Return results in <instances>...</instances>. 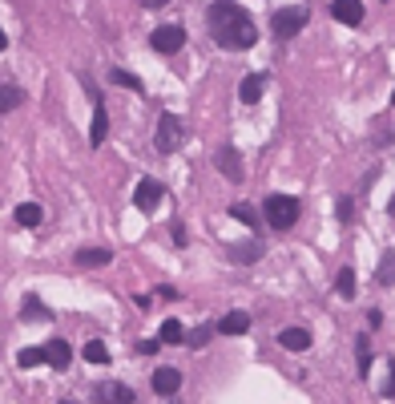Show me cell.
Instances as JSON below:
<instances>
[{"label": "cell", "instance_id": "6da1fadb", "mask_svg": "<svg viewBox=\"0 0 395 404\" xmlns=\"http://www.w3.org/2000/svg\"><path fill=\"white\" fill-rule=\"evenodd\" d=\"M206 25H210V37L222 45V49H250L254 41H259V25H254V16L234 4V0H214L210 13H206Z\"/></svg>", "mask_w": 395, "mask_h": 404}, {"label": "cell", "instance_id": "7a4b0ae2", "mask_svg": "<svg viewBox=\"0 0 395 404\" xmlns=\"http://www.w3.org/2000/svg\"><path fill=\"white\" fill-rule=\"evenodd\" d=\"M262 218H266L274 230H291L298 223V198H291V194H271V198L262 202Z\"/></svg>", "mask_w": 395, "mask_h": 404}, {"label": "cell", "instance_id": "3957f363", "mask_svg": "<svg viewBox=\"0 0 395 404\" xmlns=\"http://www.w3.org/2000/svg\"><path fill=\"white\" fill-rule=\"evenodd\" d=\"M185 138V126L178 122L173 114H161L158 117V129H153V146H158V154H173L178 146H182Z\"/></svg>", "mask_w": 395, "mask_h": 404}, {"label": "cell", "instance_id": "277c9868", "mask_svg": "<svg viewBox=\"0 0 395 404\" xmlns=\"http://www.w3.org/2000/svg\"><path fill=\"white\" fill-rule=\"evenodd\" d=\"M307 9L303 4H295V9H278V13L271 16V28H274V37H295V33H303V25H307Z\"/></svg>", "mask_w": 395, "mask_h": 404}, {"label": "cell", "instance_id": "5b68a950", "mask_svg": "<svg viewBox=\"0 0 395 404\" xmlns=\"http://www.w3.org/2000/svg\"><path fill=\"white\" fill-rule=\"evenodd\" d=\"M149 45H153L158 53H178L185 45V28L182 25H161V28H153Z\"/></svg>", "mask_w": 395, "mask_h": 404}, {"label": "cell", "instance_id": "8992f818", "mask_svg": "<svg viewBox=\"0 0 395 404\" xmlns=\"http://www.w3.org/2000/svg\"><path fill=\"white\" fill-rule=\"evenodd\" d=\"M93 400L97 404H134V388L121 384V380H105V384L93 392Z\"/></svg>", "mask_w": 395, "mask_h": 404}, {"label": "cell", "instance_id": "52a82bcc", "mask_svg": "<svg viewBox=\"0 0 395 404\" xmlns=\"http://www.w3.org/2000/svg\"><path fill=\"white\" fill-rule=\"evenodd\" d=\"M158 202H161V182H158V178H141V182H137V190H134V206L149 215Z\"/></svg>", "mask_w": 395, "mask_h": 404}, {"label": "cell", "instance_id": "ba28073f", "mask_svg": "<svg viewBox=\"0 0 395 404\" xmlns=\"http://www.w3.org/2000/svg\"><path fill=\"white\" fill-rule=\"evenodd\" d=\"M331 16L339 25H363V0H331Z\"/></svg>", "mask_w": 395, "mask_h": 404}, {"label": "cell", "instance_id": "9c48e42d", "mask_svg": "<svg viewBox=\"0 0 395 404\" xmlns=\"http://www.w3.org/2000/svg\"><path fill=\"white\" fill-rule=\"evenodd\" d=\"M214 166H218L230 182H242V158H238L234 146H222V150L214 154Z\"/></svg>", "mask_w": 395, "mask_h": 404}, {"label": "cell", "instance_id": "30bf717a", "mask_svg": "<svg viewBox=\"0 0 395 404\" xmlns=\"http://www.w3.org/2000/svg\"><path fill=\"white\" fill-rule=\"evenodd\" d=\"M45 364H53L57 372H65V368L73 364V348H69L65 340H49L45 344Z\"/></svg>", "mask_w": 395, "mask_h": 404}, {"label": "cell", "instance_id": "8fae6325", "mask_svg": "<svg viewBox=\"0 0 395 404\" xmlns=\"http://www.w3.org/2000/svg\"><path fill=\"white\" fill-rule=\"evenodd\" d=\"M178 388H182V372L178 368H158L153 372V392L158 396H173Z\"/></svg>", "mask_w": 395, "mask_h": 404}, {"label": "cell", "instance_id": "7c38bea8", "mask_svg": "<svg viewBox=\"0 0 395 404\" xmlns=\"http://www.w3.org/2000/svg\"><path fill=\"white\" fill-rule=\"evenodd\" d=\"M278 348H286V352H307L310 348V331L307 328H283L278 331Z\"/></svg>", "mask_w": 395, "mask_h": 404}, {"label": "cell", "instance_id": "4fadbf2b", "mask_svg": "<svg viewBox=\"0 0 395 404\" xmlns=\"http://www.w3.org/2000/svg\"><path fill=\"white\" fill-rule=\"evenodd\" d=\"M218 331H222V336H247V331H250V316H247V312H230V316H222Z\"/></svg>", "mask_w": 395, "mask_h": 404}, {"label": "cell", "instance_id": "5bb4252c", "mask_svg": "<svg viewBox=\"0 0 395 404\" xmlns=\"http://www.w3.org/2000/svg\"><path fill=\"white\" fill-rule=\"evenodd\" d=\"M262 89H266V73H250L247 81H242V89H238V97L247 101V105H254V101L262 97Z\"/></svg>", "mask_w": 395, "mask_h": 404}, {"label": "cell", "instance_id": "9a60e30c", "mask_svg": "<svg viewBox=\"0 0 395 404\" xmlns=\"http://www.w3.org/2000/svg\"><path fill=\"white\" fill-rule=\"evenodd\" d=\"M230 263H259L262 259V243H238V247H230Z\"/></svg>", "mask_w": 395, "mask_h": 404}, {"label": "cell", "instance_id": "2e32d148", "mask_svg": "<svg viewBox=\"0 0 395 404\" xmlns=\"http://www.w3.org/2000/svg\"><path fill=\"white\" fill-rule=\"evenodd\" d=\"M113 263V251L105 247H85V251H77V267H105Z\"/></svg>", "mask_w": 395, "mask_h": 404}, {"label": "cell", "instance_id": "e0dca14e", "mask_svg": "<svg viewBox=\"0 0 395 404\" xmlns=\"http://www.w3.org/2000/svg\"><path fill=\"white\" fill-rule=\"evenodd\" d=\"M109 138V114L105 110H93V126H89V146H101V142Z\"/></svg>", "mask_w": 395, "mask_h": 404}, {"label": "cell", "instance_id": "ac0fdd59", "mask_svg": "<svg viewBox=\"0 0 395 404\" xmlns=\"http://www.w3.org/2000/svg\"><path fill=\"white\" fill-rule=\"evenodd\" d=\"M21 105H25V89L21 85H0V114L21 110Z\"/></svg>", "mask_w": 395, "mask_h": 404}, {"label": "cell", "instance_id": "d6986e66", "mask_svg": "<svg viewBox=\"0 0 395 404\" xmlns=\"http://www.w3.org/2000/svg\"><path fill=\"white\" fill-rule=\"evenodd\" d=\"M40 218H45V211H40L37 202H21L16 206V223L21 227H40Z\"/></svg>", "mask_w": 395, "mask_h": 404}, {"label": "cell", "instance_id": "ffe728a7", "mask_svg": "<svg viewBox=\"0 0 395 404\" xmlns=\"http://www.w3.org/2000/svg\"><path fill=\"white\" fill-rule=\"evenodd\" d=\"M182 340H185V328L178 324V319H166V324H161L158 344H182Z\"/></svg>", "mask_w": 395, "mask_h": 404}, {"label": "cell", "instance_id": "44dd1931", "mask_svg": "<svg viewBox=\"0 0 395 404\" xmlns=\"http://www.w3.org/2000/svg\"><path fill=\"white\" fill-rule=\"evenodd\" d=\"M89 360V364H109V348H105V344L101 340H89L85 344V352H81Z\"/></svg>", "mask_w": 395, "mask_h": 404}, {"label": "cell", "instance_id": "7402d4cb", "mask_svg": "<svg viewBox=\"0 0 395 404\" xmlns=\"http://www.w3.org/2000/svg\"><path fill=\"white\" fill-rule=\"evenodd\" d=\"M335 291H339L343 299H351V295H355V271H351V267H343V271H339V279H335Z\"/></svg>", "mask_w": 395, "mask_h": 404}, {"label": "cell", "instance_id": "603a6c76", "mask_svg": "<svg viewBox=\"0 0 395 404\" xmlns=\"http://www.w3.org/2000/svg\"><path fill=\"white\" fill-rule=\"evenodd\" d=\"M21 319H49V307H45L40 299H33V295H28L25 307H21Z\"/></svg>", "mask_w": 395, "mask_h": 404}, {"label": "cell", "instance_id": "cb8c5ba5", "mask_svg": "<svg viewBox=\"0 0 395 404\" xmlns=\"http://www.w3.org/2000/svg\"><path fill=\"white\" fill-rule=\"evenodd\" d=\"M16 364H21V368H37V364H45V344H40V348H25V352L16 356Z\"/></svg>", "mask_w": 395, "mask_h": 404}, {"label": "cell", "instance_id": "d4e9b609", "mask_svg": "<svg viewBox=\"0 0 395 404\" xmlns=\"http://www.w3.org/2000/svg\"><path fill=\"white\" fill-rule=\"evenodd\" d=\"M230 215H234L238 223H247V227H259V215H254V206H247V202H234Z\"/></svg>", "mask_w": 395, "mask_h": 404}, {"label": "cell", "instance_id": "484cf974", "mask_svg": "<svg viewBox=\"0 0 395 404\" xmlns=\"http://www.w3.org/2000/svg\"><path fill=\"white\" fill-rule=\"evenodd\" d=\"M355 348H359V372L367 376V372H371V344H367V336H359Z\"/></svg>", "mask_w": 395, "mask_h": 404}, {"label": "cell", "instance_id": "4316f807", "mask_svg": "<svg viewBox=\"0 0 395 404\" xmlns=\"http://www.w3.org/2000/svg\"><path fill=\"white\" fill-rule=\"evenodd\" d=\"M379 283H383V287H387V283H395V251L383 255V263H379Z\"/></svg>", "mask_w": 395, "mask_h": 404}, {"label": "cell", "instance_id": "83f0119b", "mask_svg": "<svg viewBox=\"0 0 395 404\" xmlns=\"http://www.w3.org/2000/svg\"><path fill=\"white\" fill-rule=\"evenodd\" d=\"M109 81H117V85H129V89H141V81H137L134 73H125V69H113Z\"/></svg>", "mask_w": 395, "mask_h": 404}, {"label": "cell", "instance_id": "f1b7e54d", "mask_svg": "<svg viewBox=\"0 0 395 404\" xmlns=\"http://www.w3.org/2000/svg\"><path fill=\"white\" fill-rule=\"evenodd\" d=\"M351 211H355V202H351V198H339V202H335V215H339V223H351Z\"/></svg>", "mask_w": 395, "mask_h": 404}, {"label": "cell", "instance_id": "f546056e", "mask_svg": "<svg viewBox=\"0 0 395 404\" xmlns=\"http://www.w3.org/2000/svg\"><path fill=\"white\" fill-rule=\"evenodd\" d=\"M210 331H214V328H198V331H185V340L194 344V348H202V344L210 340Z\"/></svg>", "mask_w": 395, "mask_h": 404}, {"label": "cell", "instance_id": "4dcf8cb0", "mask_svg": "<svg viewBox=\"0 0 395 404\" xmlns=\"http://www.w3.org/2000/svg\"><path fill=\"white\" fill-rule=\"evenodd\" d=\"M137 352H141V356H153V352H158V340H141V344H137Z\"/></svg>", "mask_w": 395, "mask_h": 404}, {"label": "cell", "instance_id": "1f68e13d", "mask_svg": "<svg viewBox=\"0 0 395 404\" xmlns=\"http://www.w3.org/2000/svg\"><path fill=\"white\" fill-rule=\"evenodd\" d=\"M367 324H371V328H379V324H383V312H375V307H371V312H367Z\"/></svg>", "mask_w": 395, "mask_h": 404}, {"label": "cell", "instance_id": "d6a6232c", "mask_svg": "<svg viewBox=\"0 0 395 404\" xmlns=\"http://www.w3.org/2000/svg\"><path fill=\"white\" fill-rule=\"evenodd\" d=\"M141 4H146V9H166L170 0H141Z\"/></svg>", "mask_w": 395, "mask_h": 404}, {"label": "cell", "instance_id": "836d02e7", "mask_svg": "<svg viewBox=\"0 0 395 404\" xmlns=\"http://www.w3.org/2000/svg\"><path fill=\"white\" fill-rule=\"evenodd\" d=\"M387 396H395V360H391V384H387Z\"/></svg>", "mask_w": 395, "mask_h": 404}, {"label": "cell", "instance_id": "e575fe53", "mask_svg": "<svg viewBox=\"0 0 395 404\" xmlns=\"http://www.w3.org/2000/svg\"><path fill=\"white\" fill-rule=\"evenodd\" d=\"M9 49V33H4V28H0V53Z\"/></svg>", "mask_w": 395, "mask_h": 404}, {"label": "cell", "instance_id": "d590c367", "mask_svg": "<svg viewBox=\"0 0 395 404\" xmlns=\"http://www.w3.org/2000/svg\"><path fill=\"white\" fill-rule=\"evenodd\" d=\"M391 215H395V198H391Z\"/></svg>", "mask_w": 395, "mask_h": 404}, {"label": "cell", "instance_id": "8d00e7d4", "mask_svg": "<svg viewBox=\"0 0 395 404\" xmlns=\"http://www.w3.org/2000/svg\"><path fill=\"white\" fill-rule=\"evenodd\" d=\"M391 105H395V93H391Z\"/></svg>", "mask_w": 395, "mask_h": 404}, {"label": "cell", "instance_id": "74e56055", "mask_svg": "<svg viewBox=\"0 0 395 404\" xmlns=\"http://www.w3.org/2000/svg\"><path fill=\"white\" fill-rule=\"evenodd\" d=\"M61 404H73V400H61Z\"/></svg>", "mask_w": 395, "mask_h": 404}]
</instances>
